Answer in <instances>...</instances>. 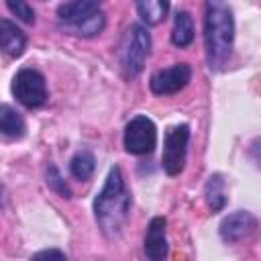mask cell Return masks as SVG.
I'll use <instances>...</instances> for the list:
<instances>
[{"mask_svg":"<svg viewBox=\"0 0 261 261\" xmlns=\"http://www.w3.org/2000/svg\"><path fill=\"white\" fill-rule=\"evenodd\" d=\"M130 212V192L126 190L122 169L112 165L108 177L94 198V218L98 228L106 239H114L120 234L128 220Z\"/></svg>","mask_w":261,"mask_h":261,"instance_id":"1","label":"cell"},{"mask_svg":"<svg viewBox=\"0 0 261 261\" xmlns=\"http://www.w3.org/2000/svg\"><path fill=\"white\" fill-rule=\"evenodd\" d=\"M234 45V18L226 0H206L204 6V49L212 71L224 69Z\"/></svg>","mask_w":261,"mask_h":261,"instance_id":"2","label":"cell"},{"mask_svg":"<svg viewBox=\"0 0 261 261\" xmlns=\"http://www.w3.org/2000/svg\"><path fill=\"white\" fill-rule=\"evenodd\" d=\"M188 143H190V124L181 122V124H173L165 130L161 167L167 175H179L184 171Z\"/></svg>","mask_w":261,"mask_h":261,"instance_id":"3","label":"cell"},{"mask_svg":"<svg viewBox=\"0 0 261 261\" xmlns=\"http://www.w3.org/2000/svg\"><path fill=\"white\" fill-rule=\"evenodd\" d=\"M12 94L24 108H39L47 102L45 75L35 67H20L12 80Z\"/></svg>","mask_w":261,"mask_h":261,"instance_id":"4","label":"cell"},{"mask_svg":"<svg viewBox=\"0 0 261 261\" xmlns=\"http://www.w3.org/2000/svg\"><path fill=\"white\" fill-rule=\"evenodd\" d=\"M124 151L130 155H151L157 147V126L155 122L145 116H133L126 126H124V137H122Z\"/></svg>","mask_w":261,"mask_h":261,"instance_id":"5","label":"cell"},{"mask_svg":"<svg viewBox=\"0 0 261 261\" xmlns=\"http://www.w3.org/2000/svg\"><path fill=\"white\" fill-rule=\"evenodd\" d=\"M149 49H151V35L147 31V27L133 24L128 29L126 45L122 49V67H124L126 75L135 77L143 71L145 61L149 57Z\"/></svg>","mask_w":261,"mask_h":261,"instance_id":"6","label":"cell"},{"mask_svg":"<svg viewBox=\"0 0 261 261\" xmlns=\"http://www.w3.org/2000/svg\"><path fill=\"white\" fill-rule=\"evenodd\" d=\"M190 80H192L190 63H173L171 67L157 69L149 80V88L155 96H171L181 92L190 84Z\"/></svg>","mask_w":261,"mask_h":261,"instance_id":"7","label":"cell"},{"mask_svg":"<svg viewBox=\"0 0 261 261\" xmlns=\"http://www.w3.org/2000/svg\"><path fill=\"white\" fill-rule=\"evenodd\" d=\"M257 230V218L247 210H237L222 218L218 226V234L224 243H239L247 237H251Z\"/></svg>","mask_w":261,"mask_h":261,"instance_id":"8","label":"cell"},{"mask_svg":"<svg viewBox=\"0 0 261 261\" xmlns=\"http://www.w3.org/2000/svg\"><path fill=\"white\" fill-rule=\"evenodd\" d=\"M167 220L163 216H155L151 218V222L147 224V232H145V241H143V251L145 257L151 261H163L169 253V245H167Z\"/></svg>","mask_w":261,"mask_h":261,"instance_id":"9","label":"cell"},{"mask_svg":"<svg viewBox=\"0 0 261 261\" xmlns=\"http://www.w3.org/2000/svg\"><path fill=\"white\" fill-rule=\"evenodd\" d=\"M100 4L102 0H67L59 4L57 16L61 22H65V29H69V27H75L88 20L96 12H100Z\"/></svg>","mask_w":261,"mask_h":261,"instance_id":"10","label":"cell"},{"mask_svg":"<svg viewBox=\"0 0 261 261\" xmlns=\"http://www.w3.org/2000/svg\"><path fill=\"white\" fill-rule=\"evenodd\" d=\"M0 47L8 57H20L27 47V35L8 18L0 20Z\"/></svg>","mask_w":261,"mask_h":261,"instance_id":"11","label":"cell"},{"mask_svg":"<svg viewBox=\"0 0 261 261\" xmlns=\"http://www.w3.org/2000/svg\"><path fill=\"white\" fill-rule=\"evenodd\" d=\"M194 41V20L188 10H177L173 18V29H171V43L177 49L190 47Z\"/></svg>","mask_w":261,"mask_h":261,"instance_id":"12","label":"cell"},{"mask_svg":"<svg viewBox=\"0 0 261 261\" xmlns=\"http://www.w3.org/2000/svg\"><path fill=\"white\" fill-rule=\"evenodd\" d=\"M137 14L147 27H155L165 20L169 12V0H135Z\"/></svg>","mask_w":261,"mask_h":261,"instance_id":"13","label":"cell"},{"mask_svg":"<svg viewBox=\"0 0 261 261\" xmlns=\"http://www.w3.org/2000/svg\"><path fill=\"white\" fill-rule=\"evenodd\" d=\"M0 130L8 139H20L27 130V124H24L22 116L10 104L0 106Z\"/></svg>","mask_w":261,"mask_h":261,"instance_id":"14","label":"cell"},{"mask_svg":"<svg viewBox=\"0 0 261 261\" xmlns=\"http://www.w3.org/2000/svg\"><path fill=\"white\" fill-rule=\"evenodd\" d=\"M96 171V157L90 149H80L71 159H69V173L80 179V181H86L94 175Z\"/></svg>","mask_w":261,"mask_h":261,"instance_id":"15","label":"cell"},{"mask_svg":"<svg viewBox=\"0 0 261 261\" xmlns=\"http://www.w3.org/2000/svg\"><path fill=\"white\" fill-rule=\"evenodd\" d=\"M206 202L212 212H220L226 206V194H224V179L220 173H212L206 181Z\"/></svg>","mask_w":261,"mask_h":261,"instance_id":"16","label":"cell"},{"mask_svg":"<svg viewBox=\"0 0 261 261\" xmlns=\"http://www.w3.org/2000/svg\"><path fill=\"white\" fill-rule=\"evenodd\" d=\"M104 24H106V16H104V12L100 10V12H96L94 16H90L88 20H84V22H80V24H75V27H69V31H71L73 35L94 37V35H98V33L104 29Z\"/></svg>","mask_w":261,"mask_h":261,"instance_id":"17","label":"cell"},{"mask_svg":"<svg viewBox=\"0 0 261 261\" xmlns=\"http://www.w3.org/2000/svg\"><path fill=\"white\" fill-rule=\"evenodd\" d=\"M45 177H47V186H49L53 192H57L61 198H71V190H69V186L65 184V179L61 177L59 169H57L53 163L47 165V169H45Z\"/></svg>","mask_w":261,"mask_h":261,"instance_id":"18","label":"cell"},{"mask_svg":"<svg viewBox=\"0 0 261 261\" xmlns=\"http://www.w3.org/2000/svg\"><path fill=\"white\" fill-rule=\"evenodd\" d=\"M6 8L24 24H33L35 22V10L29 6L27 0H6Z\"/></svg>","mask_w":261,"mask_h":261,"instance_id":"19","label":"cell"},{"mask_svg":"<svg viewBox=\"0 0 261 261\" xmlns=\"http://www.w3.org/2000/svg\"><path fill=\"white\" fill-rule=\"evenodd\" d=\"M43 257H59V259H65V253L59 251V249H45V251H39L33 255V259H43Z\"/></svg>","mask_w":261,"mask_h":261,"instance_id":"20","label":"cell"}]
</instances>
